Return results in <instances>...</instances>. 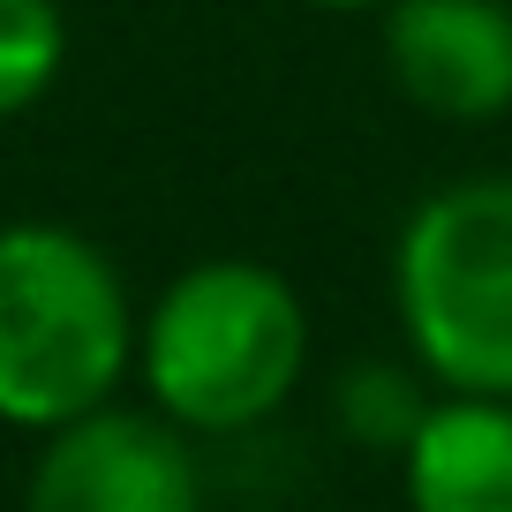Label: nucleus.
Returning a JSON list of instances; mask_svg holds the SVG:
<instances>
[{"mask_svg": "<svg viewBox=\"0 0 512 512\" xmlns=\"http://www.w3.org/2000/svg\"><path fill=\"white\" fill-rule=\"evenodd\" d=\"M384 68L430 121L482 128L512 113V0H392Z\"/></svg>", "mask_w": 512, "mask_h": 512, "instance_id": "obj_5", "label": "nucleus"}, {"mask_svg": "<svg viewBox=\"0 0 512 512\" xmlns=\"http://www.w3.org/2000/svg\"><path fill=\"white\" fill-rule=\"evenodd\" d=\"M23 512H204V467L159 407H91L38 437Z\"/></svg>", "mask_w": 512, "mask_h": 512, "instance_id": "obj_4", "label": "nucleus"}, {"mask_svg": "<svg viewBox=\"0 0 512 512\" xmlns=\"http://www.w3.org/2000/svg\"><path fill=\"white\" fill-rule=\"evenodd\" d=\"M287 8H317V16H384L392 0H287Z\"/></svg>", "mask_w": 512, "mask_h": 512, "instance_id": "obj_9", "label": "nucleus"}, {"mask_svg": "<svg viewBox=\"0 0 512 512\" xmlns=\"http://www.w3.org/2000/svg\"><path fill=\"white\" fill-rule=\"evenodd\" d=\"M392 317L437 392L512 400V174L415 196L392 234Z\"/></svg>", "mask_w": 512, "mask_h": 512, "instance_id": "obj_3", "label": "nucleus"}, {"mask_svg": "<svg viewBox=\"0 0 512 512\" xmlns=\"http://www.w3.org/2000/svg\"><path fill=\"white\" fill-rule=\"evenodd\" d=\"M136 294L91 234L0 219V422L61 430L136 377Z\"/></svg>", "mask_w": 512, "mask_h": 512, "instance_id": "obj_2", "label": "nucleus"}, {"mask_svg": "<svg viewBox=\"0 0 512 512\" xmlns=\"http://www.w3.org/2000/svg\"><path fill=\"white\" fill-rule=\"evenodd\" d=\"M68 68V8L61 0H0V121L46 106Z\"/></svg>", "mask_w": 512, "mask_h": 512, "instance_id": "obj_7", "label": "nucleus"}, {"mask_svg": "<svg viewBox=\"0 0 512 512\" xmlns=\"http://www.w3.org/2000/svg\"><path fill=\"white\" fill-rule=\"evenodd\" d=\"M422 392L407 377H384V369H354L347 377V430L362 437V445H407L422 422Z\"/></svg>", "mask_w": 512, "mask_h": 512, "instance_id": "obj_8", "label": "nucleus"}, {"mask_svg": "<svg viewBox=\"0 0 512 512\" xmlns=\"http://www.w3.org/2000/svg\"><path fill=\"white\" fill-rule=\"evenodd\" d=\"M144 400L189 437H241L272 422L309 377V309L287 272L256 256L181 264L136 332Z\"/></svg>", "mask_w": 512, "mask_h": 512, "instance_id": "obj_1", "label": "nucleus"}, {"mask_svg": "<svg viewBox=\"0 0 512 512\" xmlns=\"http://www.w3.org/2000/svg\"><path fill=\"white\" fill-rule=\"evenodd\" d=\"M407 512H512V400L437 392L400 445Z\"/></svg>", "mask_w": 512, "mask_h": 512, "instance_id": "obj_6", "label": "nucleus"}]
</instances>
